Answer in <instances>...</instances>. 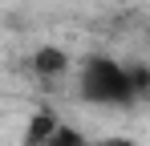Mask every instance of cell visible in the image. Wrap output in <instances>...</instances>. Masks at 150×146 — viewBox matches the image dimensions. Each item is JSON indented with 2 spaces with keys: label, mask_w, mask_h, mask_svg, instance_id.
<instances>
[{
  "label": "cell",
  "mask_w": 150,
  "mask_h": 146,
  "mask_svg": "<svg viewBox=\"0 0 150 146\" xmlns=\"http://www.w3.org/2000/svg\"><path fill=\"white\" fill-rule=\"evenodd\" d=\"M130 65V81H134V94H138V106L150 101V61H126Z\"/></svg>",
  "instance_id": "5b68a950"
},
{
  "label": "cell",
  "mask_w": 150,
  "mask_h": 146,
  "mask_svg": "<svg viewBox=\"0 0 150 146\" xmlns=\"http://www.w3.org/2000/svg\"><path fill=\"white\" fill-rule=\"evenodd\" d=\"M77 94H81V101H89L98 110H134L138 106L130 65L118 57H105V53H93L77 65Z\"/></svg>",
  "instance_id": "6da1fadb"
},
{
  "label": "cell",
  "mask_w": 150,
  "mask_h": 146,
  "mask_svg": "<svg viewBox=\"0 0 150 146\" xmlns=\"http://www.w3.org/2000/svg\"><path fill=\"white\" fill-rule=\"evenodd\" d=\"M28 69H33L37 81H61V77L73 73V61L61 45H37L28 53Z\"/></svg>",
  "instance_id": "7a4b0ae2"
},
{
  "label": "cell",
  "mask_w": 150,
  "mask_h": 146,
  "mask_svg": "<svg viewBox=\"0 0 150 146\" xmlns=\"http://www.w3.org/2000/svg\"><path fill=\"white\" fill-rule=\"evenodd\" d=\"M45 146H93V138L81 134L73 122H57V130L49 134V142H45Z\"/></svg>",
  "instance_id": "277c9868"
},
{
  "label": "cell",
  "mask_w": 150,
  "mask_h": 146,
  "mask_svg": "<svg viewBox=\"0 0 150 146\" xmlns=\"http://www.w3.org/2000/svg\"><path fill=\"white\" fill-rule=\"evenodd\" d=\"M57 114H53V110H45V106H41V110H37V114H33V118L25 122V134H21V146H45L49 142V134L53 130H57Z\"/></svg>",
  "instance_id": "3957f363"
},
{
  "label": "cell",
  "mask_w": 150,
  "mask_h": 146,
  "mask_svg": "<svg viewBox=\"0 0 150 146\" xmlns=\"http://www.w3.org/2000/svg\"><path fill=\"white\" fill-rule=\"evenodd\" d=\"M93 146H138L134 138H122V134H114V138H93Z\"/></svg>",
  "instance_id": "8992f818"
}]
</instances>
